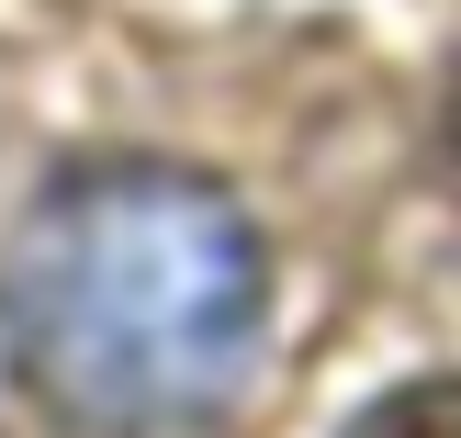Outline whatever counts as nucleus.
<instances>
[{
  "label": "nucleus",
  "instance_id": "1",
  "mask_svg": "<svg viewBox=\"0 0 461 438\" xmlns=\"http://www.w3.org/2000/svg\"><path fill=\"white\" fill-rule=\"evenodd\" d=\"M270 270L192 169H79L12 247V349L90 427H180L248 382Z\"/></svg>",
  "mask_w": 461,
  "mask_h": 438
},
{
  "label": "nucleus",
  "instance_id": "3",
  "mask_svg": "<svg viewBox=\"0 0 461 438\" xmlns=\"http://www.w3.org/2000/svg\"><path fill=\"white\" fill-rule=\"evenodd\" d=\"M450 147H461V90H450Z\"/></svg>",
  "mask_w": 461,
  "mask_h": 438
},
{
  "label": "nucleus",
  "instance_id": "2",
  "mask_svg": "<svg viewBox=\"0 0 461 438\" xmlns=\"http://www.w3.org/2000/svg\"><path fill=\"white\" fill-rule=\"evenodd\" d=\"M349 438H461V382H405V394H383Z\"/></svg>",
  "mask_w": 461,
  "mask_h": 438
}]
</instances>
